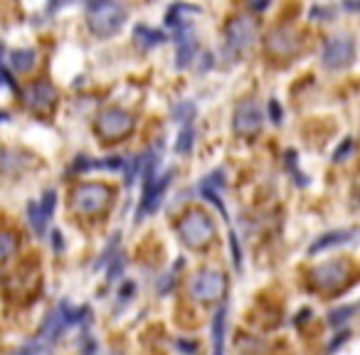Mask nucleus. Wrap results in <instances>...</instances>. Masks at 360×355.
<instances>
[{
	"mask_svg": "<svg viewBox=\"0 0 360 355\" xmlns=\"http://www.w3.org/2000/svg\"><path fill=\"white\" fill-rule=\"evenodd\" d=\"M224 321H227V308H219L213 321V355H224Z\"/></svg>",
	"mask_w": 360,
	"mask_h": 355,
	"instance_id": "nucleus-19",
	"label": "nucleus"
},
{
	"mask_svg": "<svg viewBox=\"0 0 360 355\" xmlns=\"http://www.w3.org/2000/svg\"><path fill=\"white\" fill-rule=\"evenodd\" d=\"M350 264L345 259L326 261V264L316 266L311 272V287L321 294H336L343 291L350 282Z\"/></svg>",
	"mask_w": 360,
	"mask_h": 355,
	"instance_id": "nucleus-4",
	"label": "nucleus"
},
{
	"mask_svg": "<svg viewBox=\"0 0 360 355\" xmlns=\"http://www.w3.org/2000/svg\"><path fill=\"white\" fill-rule=\"evenodd\" d=\"M178 237L188 249H205L215 240V222L210 219V215L200 212V210H190L178 225Z\"/></svg>",
	"mask_w": 360,
	"mask_h": 355,
	"instance_id": "nucleus-2",
	"label": "nucleus"
},
{
	"mask_svg": "<svg viewBox=\"0 0 360 355\" xmlns=\"http://www.w3.org/2000/svg\"><path fill=\"white\" fill-rule=\"evenodd\" d=\"M261 124H264V114H261L259 104L254 99H245L237 104L235 121H232L237 136H245V138L257 136L261 131Z\"/></svg>",
	"mask_w": 360,
	"mask_h": 355,
	"instance_id": "nucleus-10",
	"label": "nucleus"
},
{
	"mask_svg": "<svg viewBox=\"0 0 360 355\" xmlns=\"http://www.w3.org/2000/svg\"><path fill=\"white\" fill-rule=\"evenodd\" d=\"M111 190L101 183H84L74 190L72 205L79 215H99L111 205Z\"/></svg>",
	"mask_w": 360,
	"mask_h": 355,
	"instance_id": "nucleus-6",
	"label": "nucleus"
},
{
	"mask_svg": "<svg viewBox=\"0 0 360 355\" xmlns=\"http://www.w3.org/2000/svg\"><path fill=\"white\" fill-rule=\"evenodd\" d=\"M171 178H173V173L168 171L166 175H161V178L156 175L153 180H148V183L143 185V200H141V208H138V217L153 212V210L161 205L163 193H166V188L171 185Z\"/></svg>",
	"mask_w": 360,
	"mask_h": 355,
	"instance_id": "nucleus-14",
	"label": "nucleus"
},
{
	"mask_svg": "<svg viewBox=\"0 0 360 355\" xmlns=\"http://www.w3.org/2000/svg\"><path fill=\"white\" fill-rule=\"evenodd\" d=\"M257 40V20L250 15L232 17L224 27V52L230 59H240Z\"/></svg>",
	"mask_w": 360,
	"mask_h": 355,
	"instance_id": "nucleus-3",
	"label": "nucleus"
},
{
	"mask_svg": "<svg viewBox=\"0 0 360 355\" xmlns=\"http://www.w3.org/2000/svg\"><path fill=\"white\" fill-rule=\"evenodd\" d=\"M134 126H136L134 114L121 109V106H109V109H104L96 116V133L109 143L126 138L134 131Z\"/></svg>",
	"mask_w": 360,
	"mask_h": 355,
	"instance_id": "nucleus-5",
	"label": "nucleus"
},
{
	"mask_svg": "<svg viewBox=\"0 0 360 355\" xmlns=\"http://www.w3.org/2000/svg\"><path fill=\"white\" fill-rule=\"evenodd\" d=\"M22 101L35 114H50L57 104V89L50 82H35L22 92Z\"/></svg>",
	"mask_w": 360,
	"mask_h": 355,
	"instance_id": "nucleus-11",
	"label": "nucleus"
},
{
	"mask_svg": "<svg viewBox=\"0 0 360 355\" xmlns=\"http://www.w3.org/2000/svg\"><path fill=\"white\" fill-rule=\"evenodd\" d=\"M35 166V158L13 148H0V175H17Z\"/></svg>",
	"mask_w": 360,
	"mask_h": 355,
	"instance_id": "nucleus-15",
	"label": "nucleus"
},
{
	"mask_svg": "<svg viewBox=\"0 0 360 355\" xmlns=\"http://www.w3.org/2000/svg\"><path fill=\"white\" fill-rule=\"evenodd\" d=\"M77 316L79 314H74L67 303H62V306H57L55 311H50L48 319H45V324H42L40 333H37V340H40L42 348H50V345L62 335V331L67 328L72 321H77Z\"/></svg>",
	"mask_w": 360,
	"mask_h": 355,
	"instance_id": "nucleus-9",
	"label": "nucleus"
},
{
	"mask_svg": "<svg viewBox=\"0 0 360 355\" xmlns=\"http://www.w3.org/2000/svg\"><path fill=\"white\" fill-rule=\"evenodd\" d=\"M350 237H353V232H350V230L329 232V235L319 237V240H316L311 247H308V254H316V252H324V249H329V247H336V245H345V242H348Z\"/></svg>",
	"mask_w": 360,
	"mask_h": 355,
	"instance_id": "nucleus-18",
	"label": "nucleus"
},
{
	"mask_svg": "<svg viewBox=\"0 0 360 355\" xmlns=\"http://www.w3.org/2000/svg\"><path fill=\"white\" fill-rule=\"evenodd\" d=\"M55 205H57V193H55V190H48V193L42 195L40 203L27 205V212H30V225L40 237L45 235V227H48L50 217H52Z\"/></svg>",
	"mask_w": 360,
	"mask_h": 355,
	"instance_id": "nucleus-13",
	"label": "nucleus"
},
{
	"mask_svg": "<svg viewBox=\"0 0 360 355\" xmlns=\"http://www.w3.org/2000/svg\"><path fill=\"white\" fill-rule=\"evenodd\" d=\"M20 355H30V353H20Z\"/></svg>",
	"mask_w": 360,
	"mask_h": 355,
	"instance_id": "nucleus-31",
	"label": "nucleus"
},
{
	"mask_svg": "<svg viewBox=\"0 0 360 355\" xmlns=\"http://www.w3.org/2000/svg\"><path fill=\"white\" fill-rule=\"evenodd\" d=\"M17 235L10 230H0V261L3 259H10L13 254L17 252Z\"/></svg>",
	"mask_w": 360,
	"mask_h": 355,
	"instance_id": "nucleus-22",
	"label": "nucleus"
},
{
	"mask_svg": "<svg viewBox=\"0 0 360 355\" xmlns=\"http://www.w3.org/2000/svg\"><path fill=\"white\" fill-rule=\"evenodd\" d=\"M10 64L13 69H17L22 74L32 72L37 64V52L35 50H15V52H10Z\"/></svg>",
	"mask_w": 360,
	"mask_h": 355,
	"instance_id": "nucleus-20",
	"label": "nucleus"
},
{
	"mask_svg": "<svg viewBox=\"0 0 360 355\" xmlns=\"http://www.w3.org/2000/svg\"><path fill=\"white\" fill-rule=\"evenodd\" d=\"M0 55H3V48H0ZM0 84H8L10 89H17L15 79H13L10 74L6 72V67H3V57H0Z\"/></svg>",
	"mask_w": 360,
	"mask_h": 355,
	"instance_id": "nucleus-26",
	"label": "nucleus"
},
{
	"mask_svg": "<svg viewBox=\"0 0 360 355\" xmlns=\"http://www.w3.org/2000/svg\"><path fill=\"white\" fill-rule=\"evenodd\" d=\"M106 355H124V353H106Z\"/></svg>",
	"mask_w": 360,
	"mask_h": 355,
	"instance_id": "nucleus-30",
	"label": "nucleus"
},
{
	"mask_svg": "<svg viewBox=\"0 0 360 355\" xmlns=\"http://www.w3.org/2000/svg\"><path fill=\"white\" fill-rule=\"evenodd\" d=\"M126 17H129V10L121 3H111V0H96V3H89L87 8L89 30L96 37L116 35L124 27Z\"/></svg>",
	"mask_w": 360,
	"mask_h": 355,
	"instance_id": "nucleus-1",
	"label": "nucleus"
},
{
	"mask_svg": "<svg viewBox=\"0 0 360 355\" xmlns=\"http://www.w3.org/2000/svg\"><path fill=\"white\" fill-rule=\"evenodd\" d=\"M345 8L348 10H360V3H345Z\"/></svg>",
	"mask_w": 360,
	"mask_h": 355,
	"instance_id": "nucleus-29",
	"label": "nucleus"
},
{
	"mask_svg": "<svg viewBox=\"0 0 360 355\" xmlns=\"http://www.w3.org/2000/svg\"><path fill=\"white\" fill-rule=\"evenodd\" d=\"M178 153H190V148H193V129H190V126H185L183 129V133H180V136H178Z\"/></svg>",
	"mask_w": 360,
	"mask_h": 355,
	"instance_id": "nucleus-23",
	"label": "nucleus"
},
{
	"mask_svg": "<svg viewBox=\"0 0 360 355\" xmlns=\"http://www.w3.org/2000/svg\"><path fill=\"white\" fill-rule=\"evenodd\" d=\"M353 55H355L353 40H350V37H345V35H340V37H331V40L326 42L321 59H324V67L343 69V67H348V64L353 62Z\"/></svg>",
	"mask_w": 360,
	"mask_h": 355,
	"instance_id": "nucleus-12",
	"label": "nucleus"
},
{
	"mask_svg": "<svg viewBox=\"0 0 360 355\" xmlns=\"http://www.w3.org/2000/svg\"><path fill=\"white\" fill-rule=\"evenodd\" d=\"M175 116H178V121H183L185 126H190V121L195 119V106L188 104V101H183L180 106H175Z\"/></svg>",
	"mask_w": 360,
	"mask_h": 355,
	"instance_id": "nucleus-24",
	"label": "nucleus"
},
{
	"mask_svg": "<svg viewBox=\"0 0 360 355\" xmlns=\"http://www.w3.org/2000/svg\"><path fill=\"white\" fill-rule=\"evenodd\" d=\"M224 291H227V277L222 272H213V269L200 272L190 284V296L203 303L217 301L224 296Z\"/></svg>",
	"mask_w": 360,
	"mask_h": 355,
	"instance_id": "nucleus-7",
	"label": "nucleus"
},
{
	"mask_svg": "<svg viewBox=\"0 0 360 355\" xmlns=\"http://www.w3.org/2000/svg\"><path fill=\"white\" fill-rule=\"evenodd\" d=\"M195 50H198V42H195L193 30H190L188 22H180L178 25V67H188L195 57Z\"/></svg>",
	"mask_w": 360,
	"mask_h": 355,
	"instance_id": "nucleus-16",
	"label": "nucleus"
},
{
	"mask_svg": "<svg viewBox=\"0 0 360 355\" xmlns=\"http://www.w3.org/2000/svg\"><path fill=\"white\" fill-rule=\"evenodd\" d=\"M350 311H355V308L350 306V308H340V311H333V314H331V324H333V326L336 324H343V321L348 319Z\"/></svg>",
	"mask_w": 360,
	"mask_h": 355,
	"instance_id": "nucleus-27",
	"label": "nucleus"
},
{
	"mask_svg": "<svg viewBox=\"0 0 360 355\" xmlns=\"http://www.w3.org/2000/svg\"><path fill=\"white\" fill-rule=\"evenodd\" d=\"M264 48H266V52L272 55V57L289 59V57H294V55L298 52V48H301V37H298V32L294 30V27H289V25L274 27V30L266 35Z\"/></svg>",
	"mask_w": 360,
	"mask_h": 355,
	"instance_id": "nucleus-8",
	"label": "nucleus"
},
{
	"mask_svg": "<svg viewBox=\"0 0 360 355\" xmlns=\"http://www.w3.org/2000/svg\"><path fill=\"white\" fill-rule=\"evenodd\" d=\"M353 138H345L343 143H340L338 148H336V153H333V161H345V156H348L350 151H353Z\"/></svg>",
	"mask_w": 360,
	"mask_h": 355,
	"instance_id": "nucleus-25",
	"label": "nucleus"
},
{
	"mask_svg": "<svg viewBox=\"0 0 360 355\" xmlns=\"http://www.w3.org/2000/svg\"><path fill=\"white\" fill-rule=\"evenodd\" d=\"M134 35H136V42L143 50L156 48V45H161V42L166 40V35H163L161 30H151V27H146V25H138Z\"/></svg>",
	"mask_w": 360,
	"mask_h": 355,
	"instance_id": "nucleus-21",
	"label": "nucleus"
},
{
	"mask_svg": "<svg viewBox=\"0 0 360 355\" xmlns=\"http://www.w3.org/2000/svg\"><path fill=\"white\" fill-rule=\"evenodd\" d=\"M269 111H272V121L274 124H279V121H282V106L277 104V101H269Z\"/></svg>",
	"mask_w": 360,
	"mask_h": 355,
	"instance_id": "nucleus-28",
	"label": "nucleus"
},
{
	"mask_svg": "<svg viewBox=\"0 0 360 355\" xmlns=\"http://www.w3.org/2000/svg\"><path fill=\"white\" fill-rule=\"evenodd\" d=\"M126 171V158H109V161H89L87 156H82L77 163H74L72 171ZM129 173V171H126Z\"/></svg>",
	"mask_w": 360,
	"mask_h": 355,
	"instance_id": "nucleus-17",
	"label": "nucleus"
}]
</instances>
